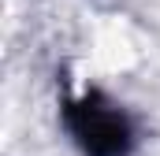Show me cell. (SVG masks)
<instances>
[{
    "label": "cell",
    "mask_w": 160,
    "mask_h": 156,
    "mask_svg": "<svg viewBox=\"0 0 160 156\" xmlns=\"http://www.w3.org/2000/svg\"><path fill=\"white\" fill-rule=\"evenodd\" d=\"M63 130L71 134L82 156H130L138 145V130L130 115L101 89L63 100Z\"/></svg>",
    "instance_id": "cell-1"
}]
</instances>
